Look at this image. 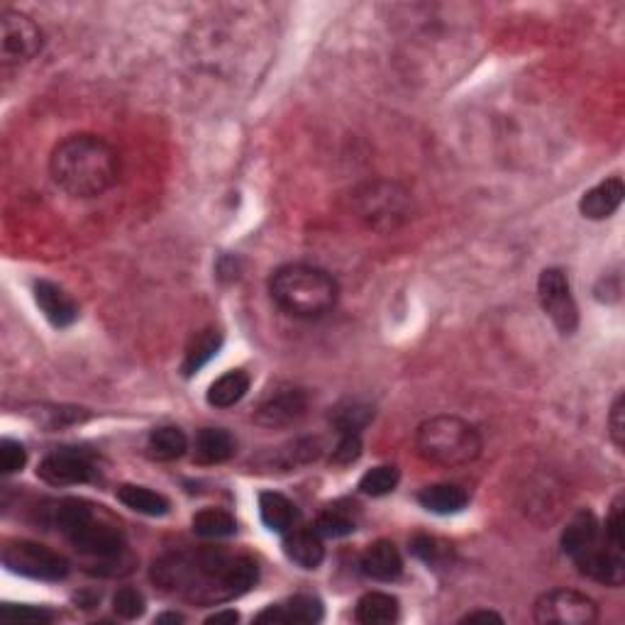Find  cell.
<instances>
[{
  "mask_svg": "<svg viewBox=\"0 0 625 625\" xmlns=\"http://www.w3.org/2000/svg\"><path fill=\"white\" fill-rule=\"evenodd\" d=\"M269 293L286 315L313 320L333 311L340 289L328 271L311 264H289L274 271Z\"/></svg>",
  "mask_w": 625,
  "mask_h": 625,
  "instance_id": "5b68a950",
  "label": "cell"
},
{
  "mask_svg": "<svg viewBox=\"0 0 625 625\" xmlns=\"http://www.w3.org/2000/svg\"><path fill=\"white\" fill-rule=\"evenodd\" d=\"M276 457H279L276 462H279L281 469H296L303 467V464H311L320 457V440L301 438L286 445Z\"/></svg>",
  "mask_w": 625,
  "mask_h": 625,
  "instance_id": "4dcf8cb0",
  "label": "cell"
},
{
  "mask_svg": "<svg viewBox=\"0 0 625 625\" xmlns=\"http://www.w3.org/2000/svg\"><path fill=\"white\" fill-rule=\"evenodd\" d=\"M223 347V333L215 328L201 330L196 337L191 340V345L186 347V355H184V364H181V372L184 376H193L201 372L203 367L220 352Z\"/></svg>",
  "mask_w": 625,
  "mask_h": 625,
  "instance_id": "603a6c76",
  "label": "cell"
},
{
  "mask_svg": "<svg viewBox=\"0 0 625 625\" xmlns=\"http://www.w3.org/2000/svg\"><path fill=\"white\" fill-rule=\"evenodd\" d=\"M259 516L274 533H289L293 521H296V506L284 494L264 491V494H259Z\"/></svg>",
  "mask_w": 625,
  "mask_h": 625,
  "instance_id": "484cf974",
  "label": "cell"
},
{
  "mask_svg": "<svg viewBox=\"0 0 625 625\" xmlns=\"http://www.w3.org/2000/svg\"><path fill=\"white\" fill-rule=\"evenodd\" d=\"M418 455L440 467H464L481 455V435L467 420L457 416H435L420 423L416 433Z\"/></svg>",
  "mask_w": 625,
  "mask_h": 625,
  "instance_id": "8992f818",
  "label": "cell"
},
{
  "mask_svg": "<svg viewBox=\"0 0 625 625\" xmlns=\"http://www.w3.org/2000/svg\"><path fill=\"white\" fill-rule=\"evenodd\" d=\"M113 611L118 613L120 618H125V621H135V618L145 616L147 601L137 589H132V586H123V589L115 591Z\"/></svg>",
  "mask_w": 625,
  "mask_h": 625,
  "instance_id": "d6a6232c",
  "label": "cell"
},
{
  "mask_svg": "<svg viewBox=\"0 0 625 625\" xmlns=\"http://www.w3.org/2000/svg\"><path fill=\"white\" fill-rule=\"evenodd\" d=\"M562 550L584 577L606 586L625 582L623 547L606 538L599 518L591 511H579L562 530Z\"/></svg>",
  "mask_w": 625,
  "mask_h": 625,
  "instance_id": "277c9868",
  "label": "cell"
},
{
  "mask_svg": "<svg viewBox=\"0 0 625 625\" xmlns=\"http://www.w3.org/2000/svg\"><path fill=\"white\" fill-rule=\"evenodd\" d=\"M22 413H25L32 423L47 428L49 433H54V430H64V428H69V425L84 423V420H88L86 408H76V406H27Z\"/></svg>",
  "mask_w": 625,
  "mask_h": 625,
  "instance_id": "4316f807",
  "label": "cell"
},
{
  "mask_svg": "<svg viewBox=\"0 0 625 625\" xmlns=\"http://www.w3.org/2000/svg\"><path fill=\"white\" fill-rule=\"evenodd\" d=\"M32 296H35L37 308L54 328H69L79 318V306L74 303V298L52 281H37L32 286Z\"/></svg>",
  "mask_w": 625,
  "mask_h": 625,
  "instance_id": "5bb4252c",
  "label": "cell"
},
{
  "mask_svg": "<svg viewBox=\"0 0 625 625\" xmlns=\"http://www.w3.org/2000/svg\"><path fill=\"white\" fill-rule=\"evenodd\" d=\"M284 552L301 569H318L325 560L323 538L315 530H291L284 540Z\"/></svg>",
  "mask_w": 625,
  "mask_h": 625,
  "instance_id": "ac0fdd59",
  "label": "cell"
},
{
  "mask_svg": "<svg viewBox=\"0 0 625 625\" xmlns=\"http://www.w3.org/2000/svg\"><path fill=\"white\" fill-rule=\"evenodd\" d=\"M313 530L320 535V538L337 540V538H345V535L355 533V521H352L345 511H340V508H328V511L320 513Z\"/></svg>",
  "mask_w": 625,
  "mask_h": 625,
  "instance_id": "1f68e13d",
  "label": "cell"
},
{
  "mask_svg": "<svg viewBox=\"0 0 625 625\" xmlns=\"http://www.w3.org/2000/svg\"><path fill=\"white\" fill-rule=\"evenodd\" d=\"M538 298L547 318L562 335H572L579 325V308L574 303L569 279L562 269H545L538 279Z\"/></svg>",
  "mask_w": 625,
  "mask_h": 625,
  "instance_id": "30bf717a",
  "label": "cell"
},
{
  "mask_svg": "<svg viewBox=\"0 0 625 625\" xmlns=\"http://www.w3.org/2000/svg\"><path fill=\"white\" fill-rule=\"evenodd\" d=\"M308 411V394L301 389H286L279 394L269 396L267 401H262V406L254 413V423L262 425V428L276 430V428H289V425L298 423Z\"/></svg>",
  "mask_w": 625,
  "mask_h": 625,
  "instance_id": "4fadbf2b",
  "label": "cell"
},
{
  "mask_svg": "<svg viewBox=\"0 0 625 625\" xmlns=\"http://www.w3.org/2000/svg\"><path fill=\"white\" fill-rule=\"evenodd\" d=\"M237 523L223 508H203L193 516V533L206 540H223L235 535Z\"/></svg>",
  "mask_w": 625,
  "mask_h": 625,
  "instance_id": "83f0119b",
  "label": "cell"
},
{
  "mask_svg": "<svg viewBox=\"0 0 625 625\" xmlns=\"http://www.w3.org/2000/svg\"><path fill=\"white\" fill-rule=\"evenodd\" d=\"M27 464V450L18 440L3 438L0 440V469L3 474H18Z\"/></svg>",
  "mask_w": 625,
  "mask_h": 625,
  "instance_id": "e575fe53",
  "label": "cell"
},
{
  "mask_svg": "<svg viewBox=\"0 0 625 625\" xmlns=\"http://www.w3.org/2000/svg\"><path fill=\"white\" fill-rule=\"evenodd\" d=\"M3 564L8 572L35 579V582H62L69 577L71 569L64 555L30 540L8 542L3 547Z\"/></svg>",
  "mask_w": 625,
  "mask_h": 625,
  "instance_id": "52a82bcc",
  "label": "cell"
},
{
  "mask_svg": "<svg viewBox=\"0 0 625 625\" xmlns=\"http://www.w3.org/2000/svg\"><path fill=\"white\" fill-rule=\"evenodd\" d=\"M54 184L69 196L96 198L115 186L120 176L118 152L98 135H71L49 157Z\"/></svg>",
  "mask_w": 625,
  "mask_h": 625,
  "instance_id": "3957f363",
  "label": "cell"
},
{
  "mask_svg": "<svg viewBox=\"0 0 625 625\" xmlns=\"http://www.w3.org/2000/svg\"><path fill=\"white\" fill-rule=\"evenodd\" d=\"M186 618L181 616V613H162V616H157V623H184Z\"/></svg>",
  "mask_w": 625,
  "mask_h": 625,
  "instance_id": "b9f144b4",
  "label": "cell"
},
{
  "mask_svg": "<svg viewBox=\"0 0 625 625\" xmlns=\"http://www.w3.org/2000/svg\"><path fill=\"white\" fill-rule=\"evenodd\" d=\"M359 567H362L364 577L374 579V582H396L403 572L401 552H398L394 542L379 540L367 547Z\"/></svg>",
  "mask_w": 625,
  "mask_h": 625,
  "instance_id": "2e32d148",
  "label": "cell"
},
{
  "mask_svg": "<svg viewBox=\"0 0 625 625\" xmlns=\"http://www.w3.org/2000/svg\"><path fill=\"white\" fill-rule=\"evenodd\" d=\"M362 215L374 228H394L408 213L406 193L391 184H374L359 193Z\"/></svg>",
  "mask_w": 625,
  "mask_h": 625,
  "instance_id": "7c38bea8",
  "label": "cell"
},
{
  "mask_svg": "<svg viewBox=\"0 0 625 625\" xmlns=\"http://www.w3.org/2000/svg\"><path fill=\"white\" fill-rule=\"evenodd\" d=\"M398 613H401V606H398L396 596L384 594V591H369L357 601L355 618L362 625H389L398 621Z\"/></svg>",
  "mask_w": 625,
  "mask_h": 625,
  "instance_id": "44dd1931",
  "label": "cell"
},
{
  "mask_svg": "<svg viewBox=\"0 0 625 625\" xmlns=\"http://www.w3.org/2000/svg\"><path fill=\"white\" fill-rule=\"evenodd\" d=\"M240 621V613L237 611H232V608H228V611H215L213 616H208L206 618V623H237Z\"/></svg>",
  "mask_w": 625,
  "mask_h": 625,
  "instance_id": "60d3db41",
  "label": "cell"
},
{
  "mask_svg": "<svg viewBox=\"0 0 625 625\" xmlns=\"http://www.w3.org/2000/svg\"><path fill=\"white\" fill-rule=\"evenodd\" d=\"M44 35L35 20L18 10L0 15V59L5 66L25 64L42 52Z\"/></svg>",
  "mask_w": 625,
  "mask_h": 625,
  "instance_id": "ba28073f",
  "label": "cell"
},
{
  "mask_svg": "<svg viewBox=\"0 0 625 625\" xmlns=\"http://www.w3.org/2000/svg\"><path fill=\"white\" fill-rule=\"evenodd\" d=\"M411 552L418 557V560L433 564L440 560L442 547H440V542L435 538H430V535H416V538L411 540Z\"/></svg>",
  "mask_w": 625,
  "mask_h": 625,
  "instance_id": "74e56055",
  "label": "cell"
},
{
  "mask_svg": "<svg viewBox=\"0 0 625 625\" xmlns=\"http://www.w3.org/2000/svg\"><path fill=\"white\" fill-rule=\"evenodd\" d=\"M149 457L157 459V462H174V459L184 457L188 450V438L181 428L176 425H164L149 433L147 440Z\"/></svg>",
  "mask_w": 625,
  "mask_h": 625,
  "instance_id": "d4e9b609",
  "label": "cell"
},
{
  "mask_svg": "<svg viewBox=\"0 0 625 625\" xmlns=\"http://www.w3.org/2000/svg\"><path fill=\"white\" fill-rule=\"evenodd\" d=\"M37 477L49 486H76L96 477V464L86 450L79 447H57L42 457Z\"/></svg>",
  "mask_w": 625,
  "mask_h": 625,
  "instance_id": "8fae6325",
  "label": "cell"
},
{
  "mask_svg": "<svg viewBox=\"0 0 625 625\" xmlns=\"http://www.w3.org/2000/svg\"><path fill=\"white\" fill-rule=\"evenodd\" d=\"M398 481H401V472L394 464H381V467L369 469L362 479H359V491L367 496H374V499H381V496L394 494Z\"/></svg>",
  "mask_w": 625,
  "mask_h": 625,
  "instance_id": "f546056e",
  "label": "cell"
},
{
  "mask_svg": "<svg viewBox=\"0 0 625 625\" xmlns=\"http://www.w3.org/2000/svg\"><path fill=\"white\" fill-rule=\"evenodd\" d=\"M247 391H250V376L242 369H232L210 384L206 398L213 408H232L247 396Z\"/></svg>",
  "mask_w": 625,
  "mask_h": 625,
  "instance_id": "cb8c5ba5",
  "label": "cell"
},
{
  "mask_svg": "<svg viewBox=\"0 0 625 625\" xmlns=\"http://www.w3.org/2000/svg\"><path fill=\"white\" fill-rule=\"evenodd\" d=\"M235 455V438L223 428L198 430L193 442V457L198 464H223Z\"/></svg>",
  "mask_w": 625,
  "mask_h": 625,
  "instance_id": "d6986e66",
  "label": "cell"
},
{
  "mask_svg": "<svg viewBox=\"0 0 625 625\" xmlns=\"http://www.w3.org/2000/svg\"><path fill=\"white\" fill-rule=\"evenodd\" d=\"M601 528H604L608 540L623 547V496H618L616 503H613L611 513H608L606 523Z\"/></svg>",
  "mask_w": 625,
  "mask_h": 625,
  "instance_id": "f35d334b",
  "label": "cell"
},
{
  "mask_svg": "<svg viewBox=\"0 0 625 625\" xmlns=\"http://www.w3.org/2000/svg\"><path fill=\"white\" fill-rule=\"evenodd\" d=\"M257 579L259 567L252 557L230 555L215 547L169 552L152 567V582L159 589L201 608L240 599Z\"/></svg>",
  "mask_w": 625,
  "mask_h": 625,
  "instance_id": "6da1fadb",
  "label": "cell"
},
{
  "mask_svg": "<svg viewBox=\"0 0 625 625\" xmlns=\"http://www.w3.org/2000/svg\"><path fill=\"white\" fill-rule=\"evenodd\" d=\"M477 621L503 623V618L499 616V613H494V611H472V613H467V616L462 618V623H477Z\"/></svg>",
  "mask_w": 625,
  "mask_h": 625,
  "instance_id": "ab89813d",
  "label": "cell"
},
{
  "mask_svg": "<svg viewBox=\"0 0 625 625\" xmlns=\"http://www.w3.org/2000/svg\"><path fill=\"white\" fill-rule=\"evenodd\" d=\"M623 196H625L623 181L618 179V176H613V179H606L601 181L599 186L589 188L582 196V201H579V210H582L584 218L589 220H606L621 208Z\"/></svg>",
  "mask_w": 625,
  "mask_h": 625,
  "instance_id": "e0dca14e",
  "label": "cell"
},
{
  "mask_svg": "<svg viewBox=\"0 0 625 625\" xmlns=\"http://www.w3.org/2000/svg\"><path fill=\"white\" fill-rule=\"evenodd\" d=\"M599 618L594 599L572 589H552L535 601V621L542 625H591Z\"/></svg>",
  "mask_w": 625,
  "mask_h": 625,
  "instance_id": "9c48e42d",
  "label": "cell"
},
{
  "mask_svg": "<svg viewBox=\"0 0 625 625\" xmlns=\"http://www.w3.org/2000/svg\"><path fill=\"white\" fill-rule=\"evenodd\" d=\"M54 525L84 557L91 574L123 577L135 567L123 530L110 521L103 506L96 508L84 499H64L54 508Z\"/></svg>",
  "mask_w": 625,
  "mask_h": 625,
  "instance_id": "7a4b0ae2",
  "label": "cell"
},
{
  "mask_svg": "<svg viewBox=\"0 0 625 625\" xmlns=\"http://www.w3.org/2000/svg\"><path fill=\"white\" fill-rule=\"evenodd\" d=\"M374 411L372 406L367 403H359V401H350V403H342L333 411V425L337 428V433L345 435V433H362L369 423H372Z\"/></svg>",
  "mask_w": 625,
  "mask_h": 625,
  "instance_id": "f1b7e54d",
  "label": "cell"
},
{
  "mask_svg": "<svg viewBox=\"0 0 625 625\" xmlns=\"http://www.w3.org/2000/svg\"><path fill=\"white\" fill-rule=\"evenodd\" d=\"M467 491L457 484H433L425 486L418 494V503L430 513H438V516H452L467 508Z\"/></svg>",
  "mask_w": 625,
  "mask_h": 625,
  "instance_id": "ffe728a7",
  "label": "cell"
},
{
  "mask_svg": "<svg viewBox=\"0 0 625 625\" xmlns=\"http://www.w3.org/2000/svg\"><path fill=\"white\" fill-rule=\"evenodd\" d=\"M608 435L611 442L616 445L618 452H623L625 447V396L621 394L616 398L611 408V416H608Z\"/></svg>",
  "mask_w": 625,
  "mask_h": 625,
  "instance_id": "8d00e7d4",
  "label": "cell"
},
{
  "mask_svg": "<svg viewBox=\"0 0 625 625\" xmlns=\"http://www.w3.org/2000/svg\"><path fill=\"white\" fill-rule=\"evenodd\" d=\"M0 616L5 618V621H25V623H52L54 618V611H49V608H42V606H15V604H8L0 608Z\"/></svg>",
  "mask_w": 625,
  "mask_h": 625,
  "instance_id": "836d02e7",
  "label": "cell"
},
{
  "mask_svg": "<svg viewBox=\"0 0 625 625\" xmlns=\"http://www.w3.org/2000/svg\"><path fill=\"white\" fill-rule=\"evenodd\" d=\"M362 457V438L357 433H345L340 435V442L330 455V462L337 464V467H350L357 459Z\"/></svg>",
  "mask_w": 625,
  "mask_h": 625,
  "instance_id": "d590c367",
  "label": "cell"
},
{
  "mask_svg": "<svg viewBox=\"0 0 625 625\" xmlns=\"http://www.w3.org/2000/svg\"><path fill=\"white\" fill-rule=\"evenodd\" d=\"M118 501L123 503L130 511L142 513V516H167L171 503L167 496L157 494V491L147 489V486H137V484H123L118 489Z\"/></svg>",
  "mask_w": 625,
  "mask_h": 625,
  "instance_id": "7402d4cb",
  "label": "cell"
},
{
  "mask_svg": "<svg viewBox=\"0 0 625 625\" xmlns=\"http://www.w3.org/2000/svg\"><path fill=\"white\" fill-rule=\"evenodd\" d=\"M320 621H323V604H320V599L308 594L293 596L286 604L269 606L267 611H262L254 618V623H298V625Z\"/></svg>",
  "mask_w": 625,
  "mask_h": 625,
  "instance_id": "9a60e30c",
  "label": "cell"
}]
</instances>
